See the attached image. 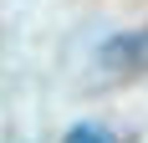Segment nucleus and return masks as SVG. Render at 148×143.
<instances>
[{
  "label": "nucleus",
  "instance_id": "obj_1",
  "mask_svg": "<svg viewBox=\"0 0 148 143\" xmlns=\"http://www.w3.org/2000/svg\"><path fill=\"white\" fill-rule=\"evenodd\" d=\"M66 143H118L107 128H97V123H77L72 133H66Z\"/></svg>",
  "mask_w": 148,
  "mask_h": 143
}]
</instances>
